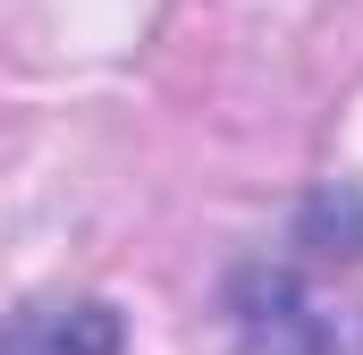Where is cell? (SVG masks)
Instances as JSON below:
<instances>
[{"mask_svg":"<svg viewBox=\"0 0 363 355\" xmlns=\"http://www.w3.org/2000/svg\"><path fill=\"white\" fill-rule=\"evenodd\" d=\"M0 355H118V313L110 305H34L9 322Z\"/></svg>","mask_w":363,"mask_h":355,"instance_id":"6da1fadb","label":"cell"}]
</instances>
